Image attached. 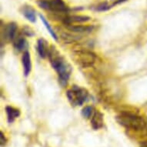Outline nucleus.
I'll list each match as a JSON object with an SVG mask.
<instances>
[{"instance_id":"f257e3e1","label":"nucleus","mask_w":147,"mask_h":147,"mask_svg":"<svg viewBox=\"0 0 147 147\" xmlns=\"http://www.w3.org/2000/svg\"><path fill=\"white\" fill-rule=\"evenodd\" d=\"M48 56L52 66L58 72L59 83L62 86H65L70 76V67L67 65V63H65L55 46H51Z\"/></svg>"},{"instance_id":"f03ea898","label":"nucleus","mask_w":147,"mask_h":147,"mask_svg":"<svg viewBox=\"0 0 147 147\" xmlns=\"http://www.w3.org/2000/svg\"><path fill=\"white\" fill-rule=\"evenodd\" d=\"M119 125L126 129L134 132H144L147 129V123L142 117L136 114L123 112L116 117Z\"/></svg>"},{"instance_id":"7ed1b4c3","label":"nucleus","mask_w":147,"mask_h":147,"mask_svg":"<svg viewBox=\"0 0 147 147\" xmlns=\"http://www.w3.org/2000/svg\"><path fill=\"white\" fill-rule=\"evenodd\" d=\"M38 5L42 9L49 10L54 13L63 14L68 11V7L63 0H40L38 2Z\"/></svg>"},{"instance_id":"20e7f679","label":"nucleus","mask_w":147,"mask_h":147,"mask_svg":"<svg viewBox=\"0 0 147 147\" xmlns=\"http://www.w3.org/2000/svg\"><path fill=\"white\" fill-rule=\"evenodd\" d=\"M67 97L69 101L73 106H82V103L86 100L88 93L83 89L77 86H73L72 89L67 92Z\"/></svg>"},{"instance_id":"39448f33","label":"nucleus","mask_w":147,"mask_h":147,"mask_svg":"<svg viewBox=\"0 0 147 147\" xmlns=\"http://www.w3.org/2000/svg\"><path fill=\"white\" fill-rule=\"evenodd\" d=\"M75 60L78 65L82 68L91 67L96 60V56L93 53L89 51L78 50L74 53Z\"/></svg>"},{"instance_id":"423d86ee","label":"nucleus","mask_w":147,"mask_h":147,"mask_svg":"<svg viewBox=\"0 0 147 147\" xmlns=\"http://www.w3.org/2000/svg\"><path fill=\"white\" fill-rule=\"evenodd\" d=\"M17 26L16 25L12 22L6 25L2 32H4V35H2V39L4 38L5 40H13L15 39V36L16 33Z\"/></svg>"},{"instance_id":"0eeeda50","label":"nucleus","mask_w":147,"mask_h":147,"mask_svg":"<svg viewBox=\"0 0 147 147\" xmlns=\"http://www.w3.org/2000/svg\"><path fill=\"white\" fill-rule=\"evenodd\" d=\"M91 125L94 130H98L103 126V115L99 111H96L91 119Z\"/></svg>"},{"instance_id":"6e6552de","label":"nucleus","mask_w":147,"mask_h":147,"mask_svg":"<svg viewBox=\"0 0 147 147\" xmlns=\"http://www.w3.org/2000/svg\"><path fill=\"white\" fill-rule=\"evenodd\" d=\"M22 65H23V70H24V74L26 76H27L30 73L32 68L31 59H30V54H29V52L26 51L23 53V56L22 57Z\"/></svg>"},{"instance_id":"1a4fd4ad","label":"nucleus","mask_w":147,"mask_h":147,"mask_svg":"<svg viewBox=\"0 0 147 147\" xmlns=\"http://www.w3.org/2000/svg\"><path fill=\"white\" fill-rule=\"evenodd\" d=\"M5 111L7 114V120L9 123H12L15 119L20 116V111L17 109H15L12 106H6Z\"/></svg>"},{"instance_id":"9d476101","label":"nucleus","mask_w":147,"mask_h":147,"mask_svg":"<svg viewBox=\"0 0 147 147\" xmlns=\"http://www.w3.org/2000/svg\"><path fill=\"white\" fill-rule=\"evenodd\" d=\"M90 20V17L83 16H67L64 20V23L65 25L72 24L73 22H88Z\"/></svg>"},{"instance_id":"9b49d317","label":"nucleus","mask_w":147,"mask_h":147,"mask_svg":"<svg viewBox=\"0 0 147 147\" xmlns=\"http://www.w3.org/2000/svg\"><path fill=\"white\" fill-rule=\"evenodd\" d=\"M69 31L73 32H90L92 29V26H80V25H72L69 24L65 25Z\"/></svg>"},{"instance_id":"f8f14e48","label":"nucleus","mask_w":147,"mask_h":147,"mask_svg":"<svg viewBox=\"0 0 147 147\" xmlns=\"http://www.w3.org/2000/svg\"><path fill=\"white\" fill-rule=\"evenodd\" d=\"M37 50L39 53V56H41L42 58H46L47 54L49 53V49H48L46 46V42L43 39H39L38 42H37Z\"/></svg>"},{"instance_id":"ddd939ff","label":"nucleus","mask_w":147,"mask_h":147,"mask_svg":"<svg viewBox=\"0 0 147 147\" xmlns=\"http://www.w3.org/2000/svg\"><path fill=\"white\" fill-rule=\"evenodd\" d=\"M22 14L24 15V16L31 22H36V14H35V11H34L31 7L24 6V7L22 8Z\"/></svg>"},{"instance_id":"4468645a","label":"nucleus","mask_w":147,"mask_h":147,"mask_svg":"<svg viewBox=\"0 0 147 147\" xmlns=\"http://www.w3.org/2000/svg\"><path fill=\"white\" fill-rule=\"evenodd\" d=\"M14 46L16 49L19 51H23L26 49L27 47V42L26 40L22 38V37H20L15 41Z\"/></svg>"},{"instance_id":"2eb2a0df","label":"nucleus","mask_w":147,"mask_h":147,"mask_svg":"<svg viewBox=\"0 0 147 147\" xmlns=\"http://www.w3.org/2000/svg\"><path fill=\"white\" fill-rule=\"evenodd\" d=\"M39 17H40V19H41V20L42 21V22H43V24L45 25V26H46V28L47 29V30H48V32L50 33V35L52 36H53V38L55 40H58V37H57V35H56V32L54 31L53 29V28L50 26V25H49V23L48 22H47V20L44 18V16H42L41 14H39Z\"/></svg>"},{"instance_id":"dca6fc26","label":"nucleus","mask_w":147,"mask_h":147,"mask_svg":"<svg viewBox=\"0 0 147 147\" xmlns=\"http://www.w3.org/2000/svg\"><path fill=\"white\" fill-rule=\"evenodd\" d=\"M61 37H62V39H63V40L65 42H67V43H70V42H74L75 40H76V39H78V38H76V36H72V35H70V34L69 33H63L62 34V36H61Z\"/></svg>"},{"instance_id":"f3484780","label":"nucleus","mask_w":147,"mask_h":147,"mask_svg":"<svg viewBox=\"0 0 147 147\" xmlns=\"http://www.w3.org/2000/svg\"><path fill=\"white\" fill-rule=\"evenodd\" d=\"M92 110H93V109H92V106H86V107H84V108L82 109V116L86 119L90 118V116H91L92 114Z\"/></svg>"},{"instance_id":"a211bd4d","label":"nucleus","mask_w":147,"mask_h":147,"mask_svg":"<svg viewBox=\"0 0 147 147\" xmlns=\"http://www.w3.org/2000/svg\"><path fill=\"white\" fill-rule=\"evenodd\" d=\"M22 32L24 34L25 36H29V37H32V36H33L35 35L34 33L33 30L29 26H24L22 28Z\"/></svg>"},{"instance_id":"6ab92c4d","label":"nucleus","mask_w":147,"mask_h":147,"mask_svg":"<svg viewBox=\"0 0 147 147\" xmlns=\"http://www.w3.org/2000/svg\"><path fill=\"white\" fill-rule=\"evenodd\" d=\"M111 5H109L106 3H104L101 5H99L97 6L96 9L99 10V11H106V10H108L109 8H111Z\"/></svg>"},{"instance_id":"aec40b11","label":"nucleus","mask_w":147,"mask_h":147,"mask_svg":"<svg viewBox=\"0 0 147 147\" xmlns=\"http://www.w3.org/2000/svg\"><path fill=\"white\" fill-rule=\"evenodd\" d=\"M6 142H7V139L5 138L4 133L1 131L0 132V145H1V146H4L6 144Z\"/></svg>"},{"instance_id":"412c9836","label":"nucleus","mask_w":147,"mask_h":147,"mask_svg":"<svg viewBox=\"0 0 147 147\" xmlns=\"http://www.w3.org/2000/svg\"><path fill=\"white\" fill-rule=\"evenodd\" d=\"M140 147H147V140H145L141 142V146Z\"/></svg>"}]
</instances>
